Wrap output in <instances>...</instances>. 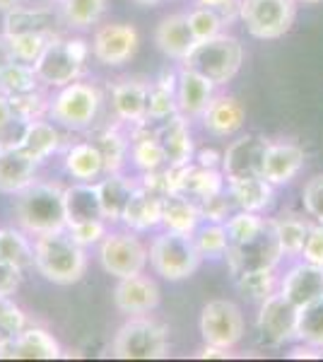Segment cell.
<instances>
[{
  "instance_id": "003e7915",
  "label": "cell",
  "mask_w": 323,
  "mask_h": 362,
  "mask_svg": "<svg viewBox=\"0 0 323 362\" xmlns=\"http://www.w3.org/2000/svg\"><path fill=\"white\" fill-rule=\"evenodd\" d=\"M51 3H58V5H61V3H63V0H51Z\"/></svg>"
},
{
  "instance_id": "f1b7e54d",
  "label": "cell",
  "mask_w": 323,
  "mask_h": 362,
  "mask_svg": "<svg viewBox=\"0 0 323 362\" xmlns=\"http://www.w3.org/2000/svg\"><path fill=\"white\" fill-rule=\"evenodd\" d=\"M227 189V179L222 169L217 167H203V165H186L179 167V194L193 196V198H208L215 194H222Z\"/></svg>"
},
{
  "instance_id": "f546056e",
  "label": "cell",
  "mask_w": 323,
  "mask_h": 362,
  "mask_svg": "<svg viewBox=\"0 0 323 362\" xmlns=\"http://www.w3.org/2000/svg\"><path fill=\"white\" fill-rule=\"evenodd\" d=\"M201 208L186 194H169L162 198V225L164 230L193 235L201 227Z\"/></svg>"
},
{
  "instance_id": "be15d7a7",
  "label": "cell",
  "mask_w": 323,
  "mask_h": 362,
  "mask_svg": "<svg viewBox=\"0 0 323 362\" xmlns=\"http://www.w3.org/2000/svg\"><path fill=\"white\" fill-rule=\"evenodd\" d=\"M135 3H138V5H157L160 0H135Z\"/></svg>"
},
{
  "instance_id": "1f68e13d",
  "label": "cell",
  "mask_w": 323,
  "mask_h": 362,
  "mask_svg": "<svg viewBox=\"0 0 323 362\" xmlns=\"http://www.w3.org/2000/svg\"><path fill=\"white\" fill-rule=\"evenodd\" d=\"M99 189V203H102V215L107 223H121L126 206L133 196L135 184L131 179H126L121 172L107 174V179H102L97 184Z\"/></svg>"
},
{
  "instance_id": "c3c4849f",
  "label": "cell",
  "mask_w": 323,
  "mask_h": 362,
  "mask_svg": "<svg viewBox=\"0 0 323 362\" xmlns=\"http://www.w3.org/2000/svg\"><path fill=\"white\" fill-rule=\"evenodd\" d=\"M198 208H201V218L205 223H227V220L232 218L234 210H237V206H234L232 198L227 194V189L222 191V194L201 198Z\"/></svg>"
},
{
  "instance_id": "74e56055",
  "label": "cell",
  "mask_w": 323,
  "mask_h": 362,
  "mask_svg": "<svg viewBox=\"0 0 323 362\" xmlns=\"http://www.w3.org/2000/svg\"><path fill=\"white\" fill-rule=\"evenodd\" d=\"M39 85H41V80H39L37 70H34V66H29V63L13 61L0 73V92H3L5 97L34 92V90H39Z\"/></svg>"
},
{
  "instance_id": "4fadbf2b",
  "label": "cell",
  "mask_w": 323,
  "mask_h": 362,
  "mask_svg": "<svg viewBox=\"0 0 323 362\" xmlns=\"http://www.w3.org/2000/svg\"><path fill=\"white\" fill-rule=\"evenodd\" d=\"M140 44V34L133 25H104L97 29L92 39V54L102 66L119 68L135 56Z\"/></svg>"
},
{
  "instance_id": "681fc988",
  "label": "cell",
  "mask_w": 323,
  "mask_h": 362,
  "mask_svg": "<svg viewBox=\"0 0 323 362\" xmlns=\"http://www.w3.org/2000/svg\"><path fill=\"white\" fill-rule=\"evenodd\" d=\"M66 230L70 232V237L80 244V247H92V244H99L104 237L109 235L107 232V220L95 218V220H82V223H70L66 225Z\"/></svg>"
},
{
  "instance_id": "11a10c76",
  "label": "cell",
  "mask_w": 323,
  "mask_h": 362,
  "mask_svg": "<svg viewBox=\"0 0 323 362\" xmlns=\"http://www.w3.org/2000/svg\"><path fill=\"white\" fill-rule=\"evenodd\" d=\"M22 273L25 271L0 259V295H15V290L22 283Z\"/></svg>"
},
{
  "instance_id": "277c9868",
  "label": "cell",
  "mask_w": 323,
  "mask_h": 362,
  "mask_svg": "<svg viewBox=\"0 0 323 362\" xmlns=\"http://www.w3.org/2000/svg\"><path fill=\"white\" fill-rule=\"evenodd\" d=\"M169 353V329L145 314L128 319L116 331L111 355L119 360H162Z\"/></svg>"
},
{
  "instance_id": "8992f818",
  "label": "cell",
  "mask_w": 323,
  "mask_h": 362,
  "mask_svg": "<svg viewBox=\"0 0 323 362\" xmlns=\"http://www.w3.org/2000/svg\"><path fill=\"white\" fill-rule=\"evenodd\" d=\"M148 251L152 271L172 283L191 278L203 261L201 251L193 242V235H181V232L172 230H164L162 235L152 239Z\"/></svg>"
},
{
  "instance_id": "d6986e66",
  "label": "cell",
  "mask_w": 323,
  "mask_h": 362,
  "mask_svg": "<svg viewBox=\"0 0 323 362\" xmlns=\"http://www.w3.org/2000/svg\"><path fill=\"white\" fill-rule=\"evenodd\" d=\"M157 138H160L164 155H167V165L186 167L196 160L191 124L184 114H174L172 119L162 121L160 128H157Z\"/></svg>"
},
{
  "instance_id": "e7e4bbea",
  "label": "cell",
  "mask_w": 323,
  "mask_h": 362,
  "mask_svg": "<svg viewBox=\"0 0 323 362\" xmlns=\"http://www.w3.org/2000/svg\"><path fill=\"white\" fill-rule=\"evenodd\" d=\"M297 3H307V5H316V3H323V0H297Z\"/></svg>"
},
{
  "instance_id": "4316f807",
  "label": "cell",
  "mask_w": 323,
  "mask_h": 362,
  "mask_svg": "<svg viewBox=\"0 0 323 362\" xmlns=\"http://www.w3.org/2000/svg\"><path fill=\"white\" fill-rule=\"evenodd\" d=\"M121 223H126L133 232L155 230L157 225H162V196H155L143 186H135Z\"/></svg>"
},
{
  "instance_id": "d6a6232c",
  "label": "cell",
  "mask_w": 323,
  "mask_h": 362,
  "mask_svg": "<svg viewBox=\"0 0 323 362\" xmlns=\"http://www.w3.org/2000/svg\"><path fill=\"white\" fill-rule=\"evenodd\" d=\"M66 198V218L70 223H82V220L102 218V203H99V189L95 181H78L63 191Z\"/></svg>"
},
{
  "instance_id": "7402d4cb",
  "label": "cell",
  "mask_w": 323,
  "mask_h": 362,
  "mask_svg": "<svg viewBox=\"0 0 323 362\" xmlns=\"http://www.w3.org/2000/svg\"><path fill=\"white\" fill-rule=\"evenodd\" d=\"M304 165V150L297 143H268L263 157V179L273 186L290 184Z\"/></svg>"
},
{
  "instance_id": "7dc6e473",
  "label": "cell",
  "mask_w": 323,
  "mask_h": 362,
  "mask_svg": "<svg viewBox=\"0 0 323 362\" xmlns=\"http://www.w3.org/2000/svg\"><path fill=\"white\" fill-rule=\"evenodd\" d=\"M10 104H13L17 119H20L22 124H29V121L44 119V114H49L51 99L41 95L39 90H34V92H25V95L10 97Z\"/></svg>"
},
{
  "instance_id": "f35d334b",
  "label": "cell",
  "mask_w": 323,
  "mask_h": 362,
  "mask_svg": "<svg viewBox=\"0 0 323 362\" xmlns=\"http://www.w3.org/2000/svg\"><path fill=\"white\" fill-rule=\"evenodd\" d=\"M237 288L246 300L263 302L266 297L278 293L280 280L275 276V268H258V271H246L237 276Z\"/></svg>"
},
{
  "instance_id": "5b68a950",
  "label": "cell",
  "mask_w": 323,
  "mask_h": 362,
  "mask_svg": "<svg viewBox=\"0 0 323 362\" xmlns=\"http://www.w3.org/2000/svg\"><path fill=\"white\" fill-rule=\"evenodd\" d=\"M92 54V46L85 39H61L56 34L46 44L44 54L37 58L34 70H37L41 85L49 87H66L82 75L87 58Z\"/></svg>"
},
{
  "instance_id": "30bf717a",
  "label": "cell",
  "mask_w": 323,
  "mask_h": 362,
  "mask_svg": "<svg viewBox=\"0 0 323 362\" xmlns=\"http://www.w3.org/2000/svg\"><path fill=\"white\" fill-rule=\"evenodd\" d=\"M283 247H280L278 232H275V223L268 220L261 235L244 244H229L227 249V264L232 276H242L246 271H258V268H275L283 259Z\"/></svg>"
},
{
  "instance_id": "f5cc1de1",
  "label": "cell",
  "mask_w": 323,
  "mask_h": 362,
  "mask_svg": "<svg viewBox=\"0 0 323 362\" xmlns=\"http://www.w3.org/2000/svg\"><path fill=\"white\" fill-rule=\"evenodd\" d=\"M302 259L309 261V264L323 266V225L321 223L311 225L309 237H307L304 249H302Z\"/></svg>"
},
{
  "instance_id": "816d5d0a",
  "label": "cell",
  "mask_w": 323,
  "mask_h": 362,
  "mask_svg": "<svg viewBox=\"0 0 323 362\" xmlns=\"http://www.w3.org/2000/svg\"><path fill=\"white\" fill-rule=\"evenodd\" d=\"M304 210L309 213V218H314L316 223L323 225V174L311 177L304 184Z\"/></svg>"
},
{
  "instance_id": "e0dca14e",
  "label": "cell",
  "mask_w": 323,
  "mask_h": 362,
  "mask_svg": "<svg viewBox=\"0 0 323 362\" xmlns=\"http://www.w3.org/2000/svg\"><path fill=\"white\" fill-rule=\"evenodd\" d=\"M114 302L119 312L128 314V317L155 312L160 305V288L155 280L143 276V273L131 278H119V285L114 290Z\"/></svg>"
},
{
  "instance_id": "5bb4252c",
  "label": "cell",
  "mask_w": 323,
  "mask_h": 362,
  "mask_svg": "<svg viewBox=\"0 0 323 362\" xmlns=\"http://www.w3.org/2000/svg\"><path fill=\"white\" fill-rule=\"evenodd\" d=\"M268 143L263 136H242L237 138L222 155V174L225 179L239 177H263V157H266Z\"/></svg>"
},
{
  "instance_id": "03108f58",
  "label": "cell",
  "mask_w": 323,
  "mask_h": 362,
  "mask_svg": "<svg viewBox=\"0 0 323 362\" xmlns=\"http://www.w3.org/2000/svg\"><path fill=\"white\" fill-rule=\"evenodd\" d=\"M5 338H8V336H5L3 331H0V346H3V343H5Z\"/></svg>"
},
{
  "instance_id": "6125c7cd",
  "label": "cell",
  "mask_w": 323,
  "mask_h": 362,
  "mask_svg": "<svg viewBox=\"0 0 323 362\" xmlns=\"http://www.w3.org/2000/svg\"><path fill=\"white\" fill-rule=\"evenodd\" d=\"M22 5V0H0V13H8V10Z\"/></svg>"
},
{
  "instance_id": "8d00e7d4",
  "label": "cell",
  "mask_w": 323,
  "mask_h": 362,
  "mask_svg": "<svg viewBox=\"0 0 323 362\" xmlns=\"http://www.w3.org/2000/svg\"><path fill=\"white\" fill-rule=\"evenodd\" d=\"M0 259L17 266L20 271L34 268V242H29L25 232L0 227Z\"/></svg>"
},
{
  "instance_id": "7c38bea8",
  "label": "cell",
  "mask_w": 323,
  "mask_h": 362,
  "mask_svg": "<svg viewBox=\"0 0 323 362\" xmlns=\"http://www.w3.org/2000/svg\"><path fill=\"white\" fill-rule=\"evenodd\" d=\"M297 319L299 307L292 305L278 290V293H273L261 302V309H258V334H261L263 343H268V346H285L287 341L297 338Z\"/></svg>"
},
{
  "instance_id": "ba28073f",
  "label": "cell",
  "mask_w": 323,
  "mask_h": 362,
  "mask_svg": "<svg viewBox=\"0 0 323 362\" xmlns=\"http://www.w3.org/2000/svg\"><path fill=\"white\" fill-rule=\"evenodd\" d=\"M297 0H242V15L251 37L273 42L285 37L295 25Z\"/></svg>"
},
{
  "instance_id": "4dcf8cb0",
  "label": "cell",
  "mask_w": 323,
  "mask_h": 362,
  "mask_svg": "<svg viewBox=\"0 0 323 362\" xmlns=\"http://www.w3.org/2000/svg\"><path fill=\"white\" fill-rule=\"evenodd\" d=\"M131 160L140 172H152L167 165V155L157 138V128H148V121L135 124L131 133Z\"/></svg>"
},
{
  "instance_id": "ffe728a7",
  "label": "cell",
  "mask_w": 323,
  "mask_h": 362,
  "mask_svg": "<svg viewBox=\"0 0 323 362\" xmlns=\"http://www.w3.org/2000/svg\"><path fill=\"white\" fill-rule=\"evenodd\" d=\"M215 97V85L208 78L191 68H181L176 78V102H179V114L186 119H201L208 109V104Z\"/></svg>"
},
{
  "instance_id": "52a82bcc",
  "label": "cell",
  "mask_w": 323,
  "mask_h": 362,
  "mask_svg": "<svg viewBox=\"0 0 323 362\" xmlns=\"http://www.w3.org/2000/svg\"><path fill=\"white\" fill-rule=\"evenodd\" d=\"M99 107H102V92L90 83H70L66 87H58V95L51 97L49 116L56 124L82 131L92 126L97 119Z\"/></svg>"
},
{
  "instance_id": "603a6c76",
  "label": "cell",
  "mask_w": 323,
  "mask_h": 362,
  "mask_svg": "<svg viewBox=\"0 0 323 362\" xmlns=\"http://www.w3.org/2000/svg\"><path fill=\"white\" fill-rule=\"evenodd\" d=\"M203 119V128L215 138H229L244 128L246 109L234 97H213Z\"/></svg>"
},
{
  "instance_id": "91938a15",
  "label": "cell",
  "mask_w": 323,
  "mask_h": 362,
  "mask_svg": "<svg viewBox=\"0 0 323 362\" xmlns=\"http://www.w3.org/2000/svg\"><path fill=\"white\" fill-rule=\"evenodd\" d=\"M290 358H323V355H321V348H314V346H309V343H304V348L292 350Z\"/></svg>"
},
{
  "instance_id": "6da1fadb",
  "label": "cell",
  "mask_w": 323,
  "mask_h": 362,
  "mask_svg": "<svg viewBox=\"0 0 323 362\" xmlns=\"http://www.w3.org/2000/svg\"><path fill=\"white\" fill-rule=\"evenodd\" d=\"M34 268L54 285H73L87 271V251L80 247L70 232H44L34 239Z\"/></svg>"
},
{
  "instance_id": "9f6ffc18",
  "label": "cell",
  "mask_w": 323,
  "mask_h": 362,
  "mask_svg": "<svg viewBox=\"0 0 323 362\" xmlns=\"http://www.w3.org/2000/svg\"><path fill=\"white\" fill-rule=\"evenodd\" d=\"M198 5L217 10L222 20H225V25L239 20V15H242V0H198Z\"/></svg>"
},
{
  "instance_id": "8fae6325",
  "label": "cell",
  "mask_w": 323,
  "mask_h": 362,
  "mask_svg": "<svg viewBox=\"0 0 323 362\" xmlns=\"http://www.w3.org/2000/svg\"><path fill=\"white\" fill-rule=\"evenodd\" d=\"M244 314L229 300H210L201 312V336L208 346L232 350L244 338Z\"/></svg>"
},
{
  "instance_id": "ee69618b",
  "label": "cell",
  "mask_w": 323,
  "mask_h": 362,
  "mask_svg": "<svg viewBox=\"0 0 323 362\" xmlns=\"http://www.w3.org/2000/svg\"><path fill=\"white\" fill-rule=\"evenodd\" d=\"M268 220L261 218L258 213H249V210H234L232 218L227 220V235L229 244H244L256 235H261V230L266 227Z\"/></svg>"
},
{
  "instance_id": "60d3db41",
  "label": "cell",
  "mask_w": 323,
  "mask_h": 362,
  "mask_svg": "<svg viewBox=\"0 0 323 362\" xmlns=\"http://www.w3.org/2000/svg\"><path fill=\"white\" fill-rule=\"evenodd\" d=\"M63 20L73 29H87L102 22L107 13V0H63Z\"/></svg>"
},
{
  "instance_id": "cb8c5ba5",
  "label": "cell",
  "mask_w": 323,
  "mask_h": 362,
  "mask_svg": "<svg viewBox=\"0 0 323 362\" xmlns=\"http://www.w3.org/2000/svg\"><path fill=\"white\" fill-rule=\"evenodd\" d=\"M155 44L167 58L174 61H184L191 54V49L196 46L193 32L189 27V15H169L157 25L155 32Z\"/></svg>"
},
{
  "instance_id": "ab89813d",
  "label": "cell",
  "mask_w": 323,
  "mask_h": 362,
  "mask_svg": "<svg viewBox=\"0 0 323 362\" xmlns=\"http://www.w3.org/2000/svg\"><path fill=\"white\" fill-rule=\"evenodd\" d=\"M275 223V232H278L280 247H283L285 256H302L304 242L309 237L311 223L297 218V215H283V218L273 220Z\"/></svg>"
},
{
  "instance_id": "94428289",
  "label": "cell",
  "mask_w": 323,
  "mask_h": 362,
  "mask_svg": "<svg viewBox=\"0 0 323 362\" xmlns=\"http://www.w3.org/2000/svg\"><path fill=\"white\" fill-rule=\"evenodd\" d=\"M15 58L10 54V46L5 42V37H0V73H3L5 68H8V63H13Z\"/></svg>"
},
{
  "instance_id": "bcb514c9",
  "label": "cell",
  "mask_w": 323,
  "mask_h": 362,
  "mask_svg": "<svg viewBox=\"0 0 323 362\" xmlns=\"http://www.w3.org/2000/svg\"><path fill=\"white\" fill-rule=\"evenodd\" d=\"M189 27H191L193 39H196V42H205V39H213V37H217V34H222L225 20H222L217 10L205 8V5H198L196 10H191L189 13Z\"/></svg>"
},
{
  "instance_id": "3957f363",
  "label": "cell",
  "mask_w": 323,
  "mask_h": 362,
  "mask_svg": "<svg viewBox=\"0 0 323 362\" xmlns=\"http://www.w3.org/2000/svg\"><path fill=\"white\" fill-rule=\"evenodd\" d=\"M244 63V46L232 34H217L213 39L196 42L181 68H191L208 78L215 87L232 83Z\"/></svg>"
},
{
  "instance_id": "b9f144b4",
  "label": "cell",
  "mask_w": 323,
  "mask_h": 362,
  "mask_svg": "<svg viewBox=\"0 0 323 362\" xmlns=\"http://www.w3.org/2000/svg\"><path fill=\"white\" fill-rule=\"evenodd\" d=\"M193 242L203 259H225L229 249V235L225 223H205L193 232Z\"/></svg>"
},
{
  "instance_id": "f907efd6",
  "label": "cell",
  "mask_w": 323,
  "mask_h": 362,
  "mask_svg": "<svg viewBox=\"0 0 323 362\" xmlns=\"http://www.w3.org/2000/svg\"><path fill=\"white\" fill-rule=\"evenodd\" d=\"M27 329V314L20 305L10 300V295H0V331L5 336H17Z\"/></svg>"
},
{
  "instance_id": "680465c9",
  "label": "cell",
  "mask_w": 323,
  "mask_h": 362,
  "mask_svg": "<svg viewBox=\"0 0 323 362\" xmlns=\"http://www.w3.org/2000/svg\"><path fill=\"white\" fill-rule=\"evenodd\" d=\"M198 165L217 167V165H222V155H217L215 150H203V153H198Z\"/></svg>"
},
{
  "instance_id": "7a4b0ae2",
  "label": "cell",
  "mask_w": 323,
  "mask_h": 362,
  "mask_svg": "<svg viewBox=\"0 0 323 362\" xmlns=\"http://www.w3.org/2000/svg\"><path fill=\"white\" fill-rule=\"evenodd\" d=\"M63 191L66 189H61L58 184H49V181H34L32 186L20 191L15 201L17 225L34 237L63 230L68 225Z\"/></svg>"
},
{
  "instance_id": "6f0895ef",
  "label": "cell",
  "mask_w": 323,
  "mask_h": 362,
  "mask_svg": "<svg viewBox=\"0 0 323 362\" xmlns=\"http://www.w3.org/2000/svg\"><path fill=\"white\" fill-rule=\"evenodd\" d=\"M198 358H217V360H227V358H232V353L225 348H217V346H208L205 343L203 350L198 353Z\"/></svg>"
},
{
  "instance_id": "f6af8a7d",
  "label": "cell",
  "mask_w": 323,
  "mask_h": 362,
  "mask_svg": "<svg viewBox=\"0 0 323 362\" xmlns=\"http://www.w3.org/2000/svg\"><path fill=\"white\" fill-rule=\"evenodd\" d=\"M51 39L54 37H46V34H10V37H5V42H8L10 54H13L15 61L34 66Z\"/></svg>"
},
{
  "instance_id": "484cf974",
  "label": "cell",
  "mask_w": 323,
  "mask_h": 362,
  "mask_svg": "<svg viewBox=\"0 0 323 362\" xmlns=\"http://www.w3.org/2000/svg\"><path fill=\"white\" fill-rule=\"evenodd\" d=\"M61 143H63L61 131H58L54 124H49V121L37 119V121H29V124L22 126V133L15 145L20 150H25L32 160L44 162L61 148Z\"/></svg>"
},
{
  "instance_id": "83f0119b",
  "label": "cell",
  "mask_w": 323,
  "mask_h": 362,
  "mask_svg": "<svg viewBox=\"0 0 323 362\" xmlns=\"http://www.w3.org/2000/svg\"><path fill=\"white\" fill-rule=\"evenodd\" d=\"M227 194L237 210L261 213L273 203V184L263 177H239L227 179Z\"/></svg>"
},
{
  "instance_id": "2e32d148",
  "label": "cell",
  "mask_w": 323,
  "mask_h": 362,
  "mask_svg": "<svg viewBox=\"0 0 323 362\" xmlns=\"http://www.w3.org/2000/svg\"><path fill=\"white\" fill-rule=\"evenodd\" d=\"M278 290L299 309L314 305L323 300V266L309 264V261L292 266L280 280Z\"/></svg>"
},
{
  "instance_id": "d4e9b609",
  "label": "cell",
  "mask_w": 323,
  "mask_h": 362,
  "mask_svg": "<svg viewBox=\"0 0 323 362\" xmlns=\"http://www.w3.org/2000/svg\"><path fill=\"white\" fill-rule=\"evenodd\" d=\"M56 22L58 17L51 8H17L5 13L3 22V37L10 34H46L56 37Z\"/></svg>"
},
{
  "instance_id": "9a60e30c",
  "label": "cell",
  "mask_w": 323,
  "mask_h": 362,
  "mask_svg": "<svg viewBox=\"0 0 323 362\" xmlns=\"http://www.w3.org/2000/svg\"><path fill=\"white\" fill-rule=\"evenodd\" d=\"M61 355V343L41 326H27L0 346V360H58Z\"/></svg>"
},
{
  "instance_id": "44dd1931",
  "label": "cell",
  "mask_w": 323,
  "mask_h": 362,
  "mask_svg": "<svg viewBox=\"0 0 323 362\" xmlns=\"http://www.w3.org/2000/svg\"><path fill=\"white\" fill-rule=\"evenodd\" d=\"M148 92L150 85L143 80H121L111 87V107H114L116 119L123 124H143L148 121Z\"/></svg>"
},
{
  "instance_id": "836d02e7",
  "label": "cell",
  "mask_w": 323,
  "mask_h": 362,
  "mask_svg": "<svg viewBox=\"0 0 323 362\" xmlns=\"http://www.w3.org/2000/svg\"><path fill=\"white\" fill-rule=\"evenodd\" d=\"M66 172L75 181H95L104 174L102 153L92 143H75L66 153Z\"/></svg>"
},
{
  "instance_id": "d590c367",
  "label": "cell",
  "mask_w": 323,
  "mask_h": 362,
  "mask_svg": "<svg viewBox=\"0 0 323 362\" xmlns=\"http://www.w3.org/2000/svg\"><path fill=\"white\" fill-rule=\"evenodd\" d=\"M176 78L179 75H162L157 83L150 85L148 92V119L167 121L174 114H179V102H176Z\"/></svg>"
},
{
  "instance_id": "9c48e42d",
  "label": "cell",
  "mask_w": 323,
  "mask_h": 362,
  "mask_svg": "<svg viewBox=\"0 0 323 362\" xmlns=\"http://www.w3.org/2000/svg\"><path fill=\"white\" fill-rule=\"evenodd\" d=\"M150 251L133 230L109 232L99 242V264L114 278H131L145 271Z\"/></svg>"
},
{
  "instance_id": "ac0fdd59",
  "label": "cell",
  "mask_w": 323,
  "mask_h": 362,
  "mask_svg": "<svg viewBox=\"0 0 323 362\" xmlns=\"http://www.w3.org/2000/svg\"><path fill=\"white\" fill-rule=\"evenodd\" d=\"M37 160L17 145H0V194L17 196L37 181Z\"/></svg>"
},
{
  "instance_id": "db71d44e",
  "label": "cell",
  "mask_w": 323,
  "mask_h": 362,
  "mask_svg": "<svg viewBox=\"0 0 323 362\" xmlns=\"http://www.w3.org/2000/svg\"><path fill=\"white\" fill-rule=\"evenodd\" d=\"M15 126H25L20 119H17L13 104H10V97H5L3 92H0V145H8L10 143V131H13Z\"/></svg>"
},
{
  "instance_id": "e575fe53",
  "label": "cell",
  "mask_w": 323,
  "mask_h": 362,
  "mask_svg": "<svg viewBox=\"0 0 323 362\" xmlns=\"http://www.w3.org/2000/svg\"><path fill=\"white\" fill-rule=\"evenodd\" d=\"M95 145L102 153L104 160V174L121 172L126 160L131 157V140L119 131V126H109L95 138Z\"/></svg>"
},
{
  "instance_id": "7bdbcfd3",
  "label": "cell",
  "mask_w": 323,
  "mask_h": 362,
  "mask_svg": "<svg viewBox=\"0 0 323 362\" xmlns=\"http://www.w3.org/2000/svg\"><path fill=\"white\" fill-rule=\"evenodd\" d=\"M297 338L323 350V300L299 309Z\"/></svg>"
}]
</instances>
